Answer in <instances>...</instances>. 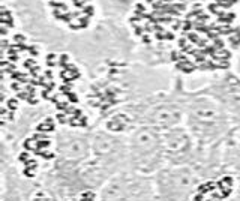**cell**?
<instances>
[{"mask_svg":"<svg viewBox=\"0 0 240 201\" xmlns=\"http://www.w3.org/2000/svg\"><path fill=\"white\" fill-rule=\"evenodd\" d=\"M96 201H156L153 176L126 168L96 192Z\"/></svg>","mask_w":240,"mask_h":201,"instance_id":"cell-4","label":"cell"},{"mask_svg":"<svg viewBox=\"0 0 240 201\" xmlns=\"http://www.w3.org/2000/svg\"><path fill=\"white\" fill-rule=\"evenodd\" d=\"M224 177L240 180V125H234L219 143Z\"/></svg>","mask_w":240,"mask_h":201,"instance_id":"cell-10","label":"cell"},{"mask_svg":"<svg viewBox=\"0 0 240 201\" xmlns=\"http://www.w3.org/2000/svg\"><path fill=\"white\" fill-rule=\"evenodd\" d=\"M183 125L198 147H212L221 143L234 126L228 113L212 96L200 90L188 95Z\"/></svg>","mask_w":240,"mask_h":201,"instance_id":"cell-1","label":"cell"},{"mask_svg":"<svg viewBox=\"0 0 240 201\" xmlns=\"http://www.w3.org/2000/svg\"><path fill=\"white\" fill-rule=\"evenodd\" d=\"M227 201H240V180L236 182V188L233 189Z\"/></svg>","mask_w":240,"mask_h":201,"instance_id":"cell-11","label":"cell"},{"mask_svg":"<svg viewBox=\"0 0 240 201\" xmlns=\"http://www.w3.org/2000/svg\"><path fill=\"white\" fill-rule=\"evenodd\" d=\"M162 144L167 167L191 165L197 155V143L185 125L162 131Z\"/></svg>","mask_w":240,"mask_h":201,"instance_id":"cell-7","label":"cell"},{"mask_svg":"<svg viewBox=\"0 0 240 201\" xmlns=\"http://www.w3.org/2000/svg\"><path fill=\"white\" fill-rule=\"evenodd\" d=\"M156 201H192L203 179L189 165L164 167L153 174Z\"/></svg>","mask_w":240,"mask_h":201,"instance_id":"cell-5","label":"cell"},{"mask_svg":"<svg viewBox=\"0 0 240 201\" xmlns=\"http://www.w3.org/2000/svg\"><path fill=\"white\" fill-rule=\"evenodd\" d=\"M167 167L162 131L153 126H137L128 134V168L153 176Z\"/></svg>","mask_w":240,"mask_h":201,"instance_id":"cell-3","label":"cell"},{"mask_svg":"<svg viewBox=\"0 0 240 201\" xmlns=\"http://www.w3.org/2000/svg\"><path fill=\"white\" fill-rule=\"evenodd\" d=\"M188 95L189 92L182 89L158 92L144 99L135 100L125 108L131 113L137 126H153L159 131H165L183 125Z\"/></svg>","mask_w":240,"mask_h":201,"instance_id":"cell-2","label":"cell"},{"mask_svg":"<svg viewBox=\"0 0 240 201\" xmlns=\"http://www.w3.org/2000/svg\"><path fill=\"white\" fill-rule=\"evenodd\" d=\"M92 156L113 167L116 171L128 168V135H120L105 128L90 132Z\"/></svg>","mask_w":240,"mask_h":201,"instance_id":"cell-6","label":"cell"},{"mask_svg":"<svg viewBox=\"0 0 240 201\" xmlns=\"http://www.w3.org/2000/svg\"><path fill=\"white\" fill-rule=\"evenodd\" d=\"M200 92L212 96L228 113L234 125H240V77L225 72Z\"/></svg>","mask_w":240,"mask_h":201,"instance_id":"cell-8","label":"cell"},{"mask_svg":"<svg viewBox=\"0 0 240 201\" xmlns=\"http://www.w3.org/2000/svg\"><path fill=\"white\" fill-rule=\"evenodd\" d=\"M56 159L63 162H83L92 156V135L83 131L62 129L56 135Z\"/></svg>","mask_w":240,"mask_h":201,"instance_id":"cell-9","label":"cell"}]
</instances>
